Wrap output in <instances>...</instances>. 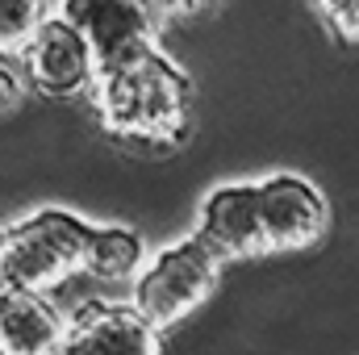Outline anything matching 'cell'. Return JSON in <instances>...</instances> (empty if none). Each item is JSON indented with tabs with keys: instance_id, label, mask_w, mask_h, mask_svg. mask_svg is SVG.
Returning <instances> with one entry per match:
<instances>
[{
	"instance_id": "13",
	"label": "cell",
	"mask_w": 359,
	"mask_h": 355,
	"mask_svg": "<svg viewBox=\"0 0 359 355\" xmlns=\"http://www.w3.org/2000/svg\"><path fill=\"white\" fill-rule=\"evenodd\" d=\"M147 4V13L163 25V21H172V17H201V13H209L217 0H142Z\"/></svg>"
},
{
	"instance_id": "2",
	"label": "cell",
	"mask_w": 359,
	"mask_h": 355,
	"mask_svg": "<svg viewBox=\"0 0 359 355\" xmlns=\"http://www.w3.org/2000/svg\"><path fill=\"white\" fill-rule=\"evenodd\" d=\"M96 226L67 209H38L4 230L0 243V272L8 288L50 293L72 272L88 267V251Z\"/></svg>"
},
{
	"instance_id": "6",
	"label": "cell",
	"mask_w": 359,
	"mask_h": 355,
	"mask_svg": "<svg viewBox=\"0 0 359 355\" xmlns=\"http://www.w3.org/2000/svg\"><path fill=\"white\" fill-rule=\"evenodd\" d=\"M55 355H159V326L138 305L84 301L67 318V339Z\"/></svg>"
},
{
	"instance_id": "12",
	"label": "cell",
	"mask_w": 359,
	"mask_h": 355,
	"mask_svg": "<svg viewBox=\"0 0 359 355\" xmlns=\"http://www.w3.org/2000/svg\"><path fill=\"white\" fill-rule=\"evenodd\" d=\"M318 17L330 25V34L347 46H359V0H309Z\"/></svg>"
},
{
	"instance_id": "4",
	"label": "cell",
	"mask_w": 359,
	"mask_h": 355,
	"mask_svg": "<svg viewBox=\"0 0 359 355\" xmlns=\"http://www.w3.org/2000/svg\"><path fill=\"white\" fill-rule=\"evenodd\" d=\"M8 59H17L21 80L34 92H42V96L92 92L96 72H100V59H96L92 42L59 13H50L42 21V29Z\"/></svg>"
},
{
	"instance_id": "7",
	"label": "cell",
	"mask_w": 359,
	"mask_h": 355,
	"mask_svg": "<svg viewBox=\"0 0 359 355\" xmlns=\"http://www.w3.org/2000/svg\"><path fill=\"white\" fill-rule=\"evenodd\" d=\"M55 13L88 38L100 63H117L134 51L155 46L159 29L142 0H55Z\"/></svg>"
},
{
	"instance_id": "3",
	"label": "cell",
	"mask_w": 359,
	"mask_h": 355,
	"mask_svg": "<svg viewBox=\"0 0 359 355\" xmlns=\"http://www.w3.org/2000/svg\"><path fill=\"white\" fill-rule=\"evenodd\" d=\"M217 276H222V260L196 234L180 239L147 260L142 276L134 280V305L151 326L159 330L176 326L217 288Z\"/></svg>"
},
{
	"instance_id": "9",
	"label": "cell",
	"mask_w": 359,
	"mask_h": 355,
	"mask_svg": "<svg viewBox=\"0 0 359 355\" xmlns=\"http://www.w3.org/2000/svg\"><path fill=\"white\" fill-rule=\"evenodd\" d=\"M67 339V322L46 293L8 288L0 293V347L4 355H55Z\"/></svg>"
},
{
	"instance_id": "14",
	"label": "cell",
	"mask_w": 359,
	"mask_h": 355,
	"mask_svg": "<svg viewBox=\"0 0 359 355\" xmlns=\"http://www.w3.org/2000/svg\"><path fill=\"white\" fill-rule=\"evenodd\" d=\"M0 76H4V109H13L17 100H21V84H13V59H4V67H0Z\"/></svg>"
},
{
	"instance_id": "10",
	"label": "cell",
	"mask_w": 359,
	"mask_h": 355,
	"mask_svg": "<svg viewBox=\"0 0 359 355\" xmlns=\"http://www.w3.org/2000/svg\"><path fill=\"white\" fill-rule=\"evenodd\" d=\"M142 239L130 230V226H96V239H92L88 251V272L104 284H126V280H138L142 276Z\"/></svg>"
},
{
	"instance_id": "8",
	"label": "cell",
	"mask_w": 359,
	"mask_h": 355,
	"mask_svg": "<svg viewBox=\"0 0 359 355\" xmlns=\"http://www.w3.org/2000/svg\"><path fill=\"white\" fill-rule=\"evenodd\" d=\"M264 201V226H268V251H305L326 234V196L309 180L280 172L259 184Z\"/></svg>"
},
{
	"instance_id": "11",
	"label": "cell",
	"mask_w": 359,
	"mask_h": 355,
	"mask_svg": "<svg viewBox=\"0 0 359 355\" xmlns=\"http://www.w3.org/2000/svg\"><path fill=\"white\" fill-rule=\"evenodd\" d=\"M50 17L46 0H0V42L4 55H17Z\"/></svg>"
},
{
	"instance_id": "5",
	"label": "cell",
	"mask_w": 359,
	"mask_h": 355,
	"mask_svg": "<svg viewBox=\"0 0 359 355\" xmlns=\"http://www.w3.org/2000/svg\"><path fill=\"white\" fill-rule=\"evenodd\" d=\"M196 239L217 260H259L268 255V226L259 184H222L196 209Z\"/></svg>"
},
{
	"instance_id": "1",
	"label": "cell",
	"mask_w": 359,
	"mask_h": 355,
	"mask_svg": "<svg viewBox=\"0 0 359 355\" xmlns=\"http://www.w3.org/2000/svg\"><path fill=\"white\" fill-rule=\"evenodd\" d=\"M88 96L100 126L134 151H172L188 130L192 84L155 46L100 63Z\"/></svg>"
}]
</instances>
